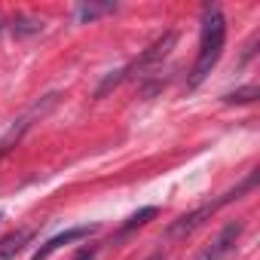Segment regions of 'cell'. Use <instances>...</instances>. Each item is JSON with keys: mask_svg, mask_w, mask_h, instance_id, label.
<instances>
[{"mask_svg": "<svg viewBox=\"0 0 260 260\" xmlns=\"http://www.w3.org/2000/svg\"><path fill=\"white\" fill-rule=\"evenodd\" d=\"M223 43H226V19H223V13L217 7H208L205 16H202V40H199L196 64L190 71V89H196L211 74V68L220 61Z\"/></svg>", "mask_w": 260, "mask_h": 260, "instance_id": "6da1fadb", "label": "cell"}, {"mask_svg": "<svg viewBox=\"0 0 260 260\" xmlns=\"http://www.w3.org/2000/svg\"><path fill=\"white\" fill-rule=\"evenodd\" d=\"M242 230H245V223H242V220L226 223V226H223V230L211 239V245H208V248H202V254H199L196 260H223V257L236 248V242H239Z\"/></svg>", "mask_w": 260, "mask_h": 260, "instance_id": "7a4b0ae2", "label": "cell"}, {"mask_svg": "<svg viewBox=\"0 0 260 260\" xmlns=\"http://www.w3.org/2000/svg\"><path fill=\"white\" fill-rule=\"evenodd\" d=\"M92 233H98V226H74V230H64V233L46 239V242L31 254V260H46V257L55 254L58 248H64V245H71V242H77V239H86V236H92Z\"/></svg>", "mask_w": 260, "mask_h": 260, "instance_id": "3957f363", "label": "cell"}, {"mask_svg": "<svg viewBox=\"0 0 260 260\" xmlns=\"http://www.w3.org/2000/svg\"><path fill=\"white\" fill-rule=\"evenodd\" d=\"M31 239H34V230H19V233L4 236L0 239V260H16Z\"/></svg>", "mask_w": 260, "mask_h": 260, "instance_id": "277c9868", "label": "cell"}, {"mask_svg": "<svg viewBox=\"0 0 260 260\" xmlns=\"http://www.w3.org/2000/svg\"><path fill=\"white\" fill-rule=\"evenodd\" d=\"M175 43H178V34H175V31H169L166 37H159V40H156V43H153V46H150L141 58H138V68L153 64V61H162V58L172 52V46H175Z\"/></svg>", "mask_w": 260, "mask_h": 260, "instance_id": "5b68a950", "label": "cell"}, {"mask_svg": "<svg viewBox=\"0 0 260 260\" xmlns=\"http://www.w3.org/2000/svg\"><path fill=\"white\" fill-rule=\"evenodd\" d=\"M159 214V208L156 205H147V208H141V211H135L132 217H128L125 223H122V230H119V236H125V233H132V230H138V226H144L147 220H153Z\"/></svg>", "mask_w": 260, "mask_h": 260, "instance_id": "8992f818", "label": "cell"}, {"mask_svg": "<svg viewBox=\"0 0 260 260\" xmlns=\"http://www.w3.org/2000/svg\"><path fill=\"white\" fill-rule=\"evenodd\" d=\"M40 31H43V22L34 19V16H16V19H13V34H16V37L40 34Z\"/></svg>", "mask_w": 260, "mask_h": 260, "instance_id": "52a82bcc", "label": "cell"}, {"mask_svg": "<svg viewBox=\"0 0 260 260\" xmlns=\"http://www.w3.org/2000/svg\"><path fill=\"white\" fill-rule=\"evenodd\" d=\"M113 10H116V4H83L77 10V19L80 22H92V19L104 16V13H113Z\"/></svg>", "mask_w": 260, "mask_h": 260, "instance_id": "ba28073f", "label": "cell"}, {"mask_svg": "<svg viewBox=\"0 0 260 260\" xmlns=\"http://www.w3.org/2000/svg\"><path fill=\"white\" fill-rule=\"evenodd\" d=\"M254 98H260V89L251 83V86H242V89H236V92H226L223 95V101L226 104H248V101H254Z\"/></svg>", "mask_w": 260, "mask_h": 260, "instance_id": "9c48e42d", "label": "cell"}, {"mask_svg": "<svg viewBox=\"0 0 260 260\" xmlns=\"http://www.w3.org/2000/svg\"><path fill=\"white\" fill-rule=\"evenodd\" d=\"M122 77H125V71H113V74H110V77H107V80L98 86V92H95V95H98V98H104V95H107V92H110L116 83H122Z\"/></svg>", "mask_w": 260, "mask_h": 260, "instance_id": "30bf717a", "label": "cell"}, {"mask_svg": "<svg viewBox=\"0 0 260 260\" xmlns=\"http://www.w3.org/2000/svg\"><path fill=\"white\" fill-rule=\"evenodd\" d=\"M74 260H95V248H83V251H77Z\"/></svg>", "mask_w": 260, "mask_h": 260, "instance_id": "8fae6325", "label": "cell"}, {"mask_svg": "<svg viewBox=\"0 0 260 260\" xmlns=\"http://www.w3.org/2000/svg\"><path fill=\"white\" fill-rule=\"evenodd\" d=\"M147 260H166V254H150Z\"/></svg>", "mask_w": 260, "mask_h": 260, "instance_id": "7c38bea8", "label": "cell"}, {"mask_svg": "<svg viewBox=\"0 0 260 260\" xmlns=\"http://www.w3.org/2000/svg\"><path fill=\"white\" fill-rule=\"evenodd\" d=\"M0 217H4V211H0Z\"/></svg>", "mask_w": 260, "mask_h": 260, "instance_id": "4fadbf2b", "label": "cell"}]
</instances>
